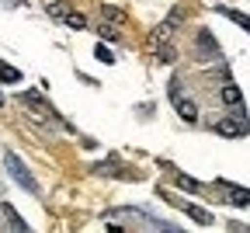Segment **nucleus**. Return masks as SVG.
Wrapping results in <instances>:
<instances>
[{"instance_id": "f257e3e1", "label": "nucleus", "mask_w": 250, "mask_h": 233, "mask_svg": "<svg viewBox=\"0 0 250 233\" xmlns=\"http://www.w3.org/2000/svg\"><path fill=\"white\" fill-rule=\"evenodd\" d=\"M4 163H7V171H11V178H14V181H18V185H21L24 191H31V195H39V181L31 178V171L24 167V163H21V157H18V153H11V150H7V153H4Z\"/></svg>"}, {"instance_id": "f03ea898", "label": "nucleus", "mask_w": 250, "mask_h": 233, "mask_svg": "<svg viewBox=\"0 0 250 233\" xmlns=\"http://www.w3.org/2000/svg\"><path fill=\"white\" fill-rule=\"evenodd\" d=\"M223 136H247V115H243V108L236 105V115H229V118H223L215 125Z\"/></svg>"}, {"instance_id": "7ed1b4c3", "label": "nucleus", "mask_w": 250, "mask_h": 233, "mask_svg": "<svg viewBox=\"0 0 250 233\" xmlns=\"http://www.w3.org/2000/svg\"><path fill=\"white\" fill-rule=\"evenodd\" d=\"M177 24H181V11H170V18H167L164 24H156V28H153V46H167Z\"/></svg>"}, {"instance_id": "20e7f679", "label": "nucleus", "mask_w": 250, "mask_h": 233, "mask_svg": "<svg viewBox=\"0 0 250 233\" xmlns=\"http://www.w3.org/2000/svg\"><path fill=\"white\" fill-rule=\"evenodd\" d=\"M170 101H174V108H177V115H181L184 122H198V105H195V101H188L184 94L170 97Z\"/></svg>"}, {"instance_id": "39448f33", "label": "nucleus", "mask_w": 250, "mask_h": 233, "mask_svg": "<svg viewBox=\"0 0 250 233\" xmlns=\"http://www.w3.org/2000/svg\"><path fill=\"white\" fill-rule=\"evenodd\" d=\"M198 52H202V56L208 52V59H215V63L223 59V49L215 46V39H212V31H198Z\"/></svg>"}, {"instance_id": "423d86ee", "label": "nucleus", "mask_w": 250, "mask_h": 233, "mask_svg": "<svg viewBox=\"0 0 250 233\" xmlns=\"http://www.w3.org/2000/svg\"><path fill=\"white\" fill-rule=\"evenodd\" d=\"M170 206L184 209L188 216H191L195 223H202V226H208V223H212V212H208V209H198V206H191V202H181V198H177V202H170Z\"/></svg>"}, {"instance_id": "0eeeda50", "label": "nucleus", "mask_w": 250, "mask_h": 233, "mask_svg": "<svg viewBox=\"0 0 250 233\" xmlns=\"http://www.w3.org/2000/svg\"><path fill=\"white\" fill-rule=\"evenodd\" d=\"M24 105H28V108H35V112H42V115H49V118H59V112H56L52 105H45L42 97H35V94H24Z\"/></svg>"}, {"instance_id": "6e6552de", "label": "nucleus", "mask_w": 250, "mask_h": 233, "mask_svg": "<svg viewBox=\"0 0 250 233\" xmlns=\"http://www.w3.org/2000/svg\"><path fill=\"white\" fill-rule=\"evenodd\" d=\"M223 101H226V105H240V101H243V94H240V87H236L233 80L223 84Z\"/></svg>"}, {"instance_id": "1a4fd4ad", "label": "nucleus", "mask_w": 250, "mask_h": 233, "mask_svg": "<svg viewBox=\"0 0 250 233\" xmlns=\"http://www.w3.org/2000/svg\"><path fill=\"white\" fill-rule=\"evenodd\" d=\"M0 80H4V84H18V80H21V70H18V66L0 63Z\"/></svg>"}, {"instance_id": "9d476101", "label": "nucleus", "mask_w": 250, "mask_h": 233, "mask_svg": "<svg viewBox=\"0 0 250 233\" xmlns=\"http://www.w3.org/2000/svg\"><path fill=\"white\" fill-rule=\"evenodd\" d=\"M59 21H66L70 28H87V18H83V14H77V11H70V7L62 11V18H59Z\"/></svg>"}, {"instance_id": "9b49d317", "label": "nucleus", "mask_w": 250, "mask_h": 233, "mask_svg": "<svg viewBox=\"0 0 250 233\" xmlns=\"http://www.w3.org/2000/svg\"><path fill=\"white\" fill-rule=\"evenodd\" d=\"M174 181H177L184 191H202V185H198V181H191V178H188V174H181V171L174 174Z\"/></svg>"}, {"instance_id": "f8f14e48", "label": "nucleus", "mask_w": 250, "mask_h": 233, "mask_svg": "<svg viewBox=\"0 0 250 233\" xmlns=\"http://www.w3.org/2000/svg\"><path fill=\"white\" fill-rule=\"evenodd\" d=\"M98 31H101V35H104V42H115V39H122V35H118V31H115L111 24H101Z\"/></svg>"}, {"instance_id": "ddd939ff", "label": "nucleus", "mask_w": 250, "mask_h": 233, "mask_svg": "<svg viewBox=\"0 0 250 233\" xmlns=\"http://www.w3.org/2000/svg\"><path fill=\"white\" fill-rule=\"evenodd\" d=\"M219 11H223L226 18H233V21H236L240 28H247V18H243V14H236V11H229V7H219Z\"/></svg>"}, {"instance_id": "4468645a", "label": "nucleus", "mask_w": 250, "mask_h": 233, "mask_svg": "<svg viewBox=\"0 0 250 233\" xmlns=\"http://www.w3.org/2000/svg\"><path fill=\"white\" fill-rule=\"evenodd\" d=\"M104 14H108V18H111V21H122V18H125V14H122V11H118V7H111V4H108V7H104Z\"/></svg>"}, {"instance_id": "2eb2a0df", "label": "nucleus", "mask_w": 250, "mask_h": 233, "mask_svg": "<svg viewBox=\"0 0 250 233\" xmlns=\"http://www.w3.org/2000/svg\"><path fill=\"white\" fill-rule=\"evenodd\" d=\"M98 59H101V63H115V59H111V52H108L104 46H98Z\"/></svg>"}, {"instance_id": "dca6fc26", "label": "nucleus", "mask_w": 250, "mask_h": 233, "mask_svg": "<svg viewBox=\"0 0 250 233\" xmlns=\"http://www.w3.org/2000/svg\"><path fill=\"white\" fill-rule=\"evenodd\" d=\"M0 108H4V94H0Z\"/></svg>"}]
</instances>
